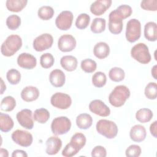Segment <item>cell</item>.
I'll list each match as a JSON object with an SVG mask.
<instances>
[{
  "mask_svg": "<svg viewBox=\"0 0 157 157\" xmlns=\"http://www.w3.org/2000/svg\"><path fill=\"white\" fill-rule=\"evenodd\" d=\"M130 91L125 85H118L114 88L109 96L110 104L115 107L123 105L130 96Z\"/></svg>",
  "mask_w": 157,
  "mask_h": 157,
  "instance_id": "1",
  "label": "cell"
},
{
  "mask_svg": "<svg viewBox=\"0 0 157 157\" xmlns=\"http://www.w3.org/2000/svg\"><path fill=\"white\" fill-rule=\"evenodd\" d=\"M22 46V39L17 34L9 36L1 47V52L5 56H12L18 52Z\"/></svg>",
  "mask_w": 157,
  "mask_h": 157,
  "instance_id": "2",
  "label": "cell"
},
{
  "mask_svg": "<svg viewBox=\"0 0 157 157\" xmlns=\"http://www.w3.org/2000/svg\"><path fill=\"white\" fill-rule=\"evenodd\" d=\"M97 132L107 139L115 138L118 131L116 123L112 121L101 119L99 120L96 125Z\"/></svg>",
  "mask_w": 157,
  "mask_h": 157,
  "instance_id": "3",
  "label": "cell"
},
{
  "mask_svg": "<svg viewBox=\"0 0 157 157\" xmlns=\"http://www.w3.org/2000/svg\"><path fill=\"white\" fill-rule=\"evenodd\" d=\"M131 55L135 60L144 64L150 63L151 58L148 47L146 44L141 42L132 47L131 50Z\"/></svg>",
  "mask_w": 157,
  "mask_h": 157,
  "instance_id": "4",
  "label": "cell"
},
{
  "mask_svg": "<svg viewBox=\"0 0 157 157\" xmlns=\"http://www.w3.org/2000/svg\"><path fill=\"white\" fill-rule=\"evenodd\" d=\"M71 128V121L67 117L61 116L55 118L51 124V130L56 136L63 135L69 131Z\"/></svg>",
  "mask_w": 157,
  "mask_h": 157,
  "instance_id": "5",
  "label": "cell"
},
{
  "mask_svg": "<svg viewBox=\"0 0 157 157\" xmlns=\"http://www.w3.org/2000/svg\"><path fill=\"white\" fill-rule=\"evenodd\" d=\"M141 36V24L140 22L136 18L129 20L126 27L125 36L126 40L131 43L137 41Z\"/></svg>",
  "mask_w": 157,
  "mask_h": 157,
  "instance_id": "6",
  "label": "cell"
},
{
  "mask_svg": "<svg viewBox=\"0 0 157 157\" xmlns=\"http://www.w3.org/2000/svg\"><path fill=\"white\" fill-rule=\"evenodd\" d=\"M51 104L59 109H67L72 104L71 96L66 93L57 92L54 93L50 99Z\"/></svg>",
  "mask_w": 157,
  "mask_h": 157,
  "instance_id": "7",
  "label": "cell"
},
{
  "mask_svg": "<svg viewBox=\"0 0 157 157\" xmlns=\"http://www.w3.org/2000/svg\"><path fill=\"white\" fill-rule=\"evenodd\" d=\"M53 43V36L50 34L44 33L34 39L33 46L36 51L42 52L51 48Z\"/></svg>",
  "mask_w": 157,
  "mask_h": 157,
  "instance_id": "8",
  "label": "cell"
},
{
  "mask_svg": "<svg viewBox=\"0 0 157 157\" xmlns=\"http://www.w3.org/2000/svg\"><path fill=\"white\" fill-rule=\"evenodd\" d=\"M11 137L15 144L24 147L30 146L33 141L32 134L27 131L21 129H17L13 131Z\"/></svg>",
  "mask_w": 157,
  "mask_h": 157,
  "instance_id": "9",
  "label": "cell"
},
{
  "mask_svg": "<svg viewBox=\"0 0 157 157\" xmlns=\"http://www.w3.org/2000/svg\"><path fill=\"white\" fill-rule=\"evenodd\" d=\"M74 15L69 10H63L56 17L55 19L56 26L60 30L67 31L72 26Z\"/></svg>",
  "mask_w": 157,
  "mask_h": 157,
  "instance_id": "10",
  "label": "cell"
},
{
  "mask_svg": "<svg viewBox=\"0 0 157 157\" xmlns=\"http://www.w3.org/2000/svg\"><path fill=\"white\" fill-rule=\"evenodd\" d=\"M33 112L30 109H24L17 113L16 118L18 123L27 129H32L34 127Z\"/></svg>",
  "mask_w": 157,
  "mask_h": 157,
  "instance_id": "11",
  "label": "cell"
},
{
  "mask_svg": "<svg viewBox=\"0 0 157 157\" xmlns=\"http://www.w3.org/2000/svg\"><path fill=\"white\" fill-rule=\"evenodd\" d=\"M76 40L71 34H63L60 36L58 40V47L63 52L72 51L76 47Z\"/></svg>",
  "mask_w": 157,
  "mask_h": 157,
  "instance_id": "12",
  "label": "cell"
},
{
  "mask_svg": "<svg viewBox=\"0 0 157 157\" xmlns=\"http://www.w3.org/2000/svg\"><path fill=\"white\" fill-rule=\"evenodd\" d=\"M89 109L93 113L103 117H107L110 113L109 107L100 99L91 101L89 104Z\"/></svg>",
  "mask_w": 157,
  "mask_h": 157,
  "instance_id": "13",
  "label": "cell"
},
{
  "mask_svg": "<svg viewBox=\"0 0 157 157\" xmlns=\"http://www.w3.org/2000/svg\"><path fill=\"white\" fill-rule=\"evenodd\" d=\"M17 64L23 69H32L36 66L37 59L30 53H21L17 58Z\"/></svg>",
  "mask_w": 157,
  "mask_h": 157,
  "instance_id": "14",
  "label": "cell"
},
{
  "mask_svg": "<svg viewBox=\"0 0 157 157\" xmlns=\"http://www.w3.org/2000/svg\"><path fill=\"white\" fill-rule=\"evenodd\" d=\"M108 27L109 31L113 34H119L123 29V20L117 16L112 11L109 15Z\"/></svg>",
  "mask_w": 157,
  "mask_h": 157,
  "instance_id": "15",
  "label": "cell"
},
{
  "mask_svg": "<svg viewBox=\"0 0 157 157\" xmlns=\"http://www.w3.org/2000/svg\"><path fill=\"white\" fill-rule=\"evenodd\" d=\"M111 0H97L93 2L90 6L91 12L96 16L104 14L111 6Z\"/></svg>",
  "mask_w": 157,
  "mask_h": 157,
  "instance_id": "16",
  "label": "cell"
},
{
  "mask_svg": "<svg viewBox=\"0 0 157 157\" xmlns=\"http://www.w3.org/2000/svg\"><path fill=\"white\" fill-rule=\"evenodd\" d=\"M46 153L49 155L57 154L62 147V141L57 136H51L46 141Z\"/></svg>",
  "mask_w": 157,
  "mask_h": 157,
  "instance_id": "17",
  "label": "cell"
},
{
  "mask_svg": "<svg viewBox=\"0 0 157 157\" xmlns=\"http://www.w3.org/2000/svg\"><path fill=\"white\" fill-rule=\"evenodd\" d=\"M147 131L145 127L141 124L133 126L130 130L129 136L131 139L136 142H140L145 140Z\"/></svg>",
  "mask_w": 157,
  "mask_h": 157,
  "instance_id": "18",
  "label": "cell"
},
{
  "mask_svg": "<svg viewBox=\"0 0 157 157\" xmlns=\"http://www.w3.org/2000/svg\"><path fill=\"white\" fill-rule=\"evenodd\" d=\"M65 74L60 69H54L50 74L49 81L54 87L59 88L63 86L65 83Z\"/></svg>",
  "mask_w": 157,
  "mask_h": 157,
  "instance_id": "19",
  "label": "cell"
},
{
  "mask_svg": "<svg viewBox=\"0 0 157 157\" xmlns=\"http://www.w3.org/2000/svg\"><path fill=\"white\" fill-rule=\"evenodd\" d=\"M38 88L33 86L25 87L21 92V98L25 102H32L36 101L39 96Z\"/></svg>",
  "mask_w": 157,
  "mask_h": 157,
  "instance_id": "20",
  "label": "cell"
},
{
  "mask_svg": "<svg viewBox=\"0 0 157 157\" xmlns=\"http://www.w3.org/2000/svg\"><path fill=\"white\" fill-rule=\"evenodd\" d=\"M110 53L109 45L104 42L97 43L93 48V54L98 59H104L107 58Z\"/></svg>",
  "mask_w": 157,
  "mask_h": 157,
  "instance_id": "21",
  "label": "cell"
},
{
  "mask_svg": "<svg viewBox=\"0 0 157 157\" xmlns=\"http://www.w3.org/2000/svg\"><path fill=\"white\" fill-rule=\"evenodd\" d=\"M60 64L64 69L69 72H72L77 69L78 62L75 56L66 55L61 58Z\"/></svg>",
  "mask_w": 157,
  "mask_h": 157,
  "instance_id": "22",
  "label": "cell"
},
{
  "mask_svg": "<svg viewBox=\"0 0 157 157\" xmlns=\"http://www.w3.org/2000/svg\"><path fill=\"white\" fill-rule=\"evenodd\" d=\"M144 36L150 42H155L157 39V25L155 22L149 21L144 26Z\"/></svg>",
  "mask_w": 157,
  "mask_h": 157,
  "instance_id": "23",
  "label": "cell"
},
{
  "mask_svg": "<svg viewBox=\"0 0 157 157\" xmlns=\"http://www.w3.org/2000/svg\"><path fill=\"white\" fill-rule=\"evenodd\" d=\"M93 123V118L90 114L81 113L76 118V124L82 129H89Z\"/></svg>",
  "mask_w": 157,
  "mask_h": 157,
  "instance_id": "24",
  "label": "cell"
},
{
  "mask_svg": "<svg viewBox=\"0 0 157 157\" xmlns=\"http://www.w3.org/2000/svg\"><path fill=\"white\" fill-rule=\"evenodd\" d=\"M13 121L8 114L0 113V129L2 132L10 131L13 128Z\"/></svg>",
  "mask_w": 157,
  "mask_h": 157,
  "instance_id": "25",
  "label": "cell"
},
{
  "mask_svg": "<svg viewBox=\"0 0 157 157\" xmlns=\"http://www.w3.org/2000/svg\"><path fill=\"white\" fill-rule=\"evenodd\" d=\"M27 3V0H7L6 2V6L9 11L19 12L26 7Z\"/></svg>",
  "mask_w": 157,
  "mask_h": 157,
  "instance_id": "26",
  "label": "cell"
},
{
  "mask_svg": "<svg viewBox=\"0 0 157 157\" xmlns=\"http://www.w3.org/2000/svg\"><path fill=\"white\" fill-rule=\"evenodd\" d=\"M152 111L147 108H142L138 110L136 113L137 120L140 123H145L149 122L153 118Z\"/></svg>",
  "mask_w": 157,
  "mask_h": 157,
  "instance_id": "27",
  "label": "cell"
},
{
  "mask_svg": "<svg viewBox=\"0 0 157 157\" xmlns=\"http://www.w3.org/2000/svg\"><path fill=\"white\" fill-rule=\"evenodd\" d=\"M106 21L103 18H95L93 19L90 29L94 34H99L104 31L105 29Z\"/></svg>",
  "mask_w": 157,
  "mask_h": 157,
  "instance_id": "28",
  "label": "cell"
},
{
  "mask_svg": "<svg viewBox=\"0 0 157 157\" xmlns=\"http://www.w3.org/2000/svg\"><path fill=\"white\" fill-rule=\"evenodd\" d=\"M50 118V113L46 109L40 108L35 110L33 115V118L37 122L44 124Z\"/></svg>",
  "mask_w": 157,
  "mask_h": 157,
  "instance_id": "29",
  "label": "cell"
},
{
  "mask_svg": "<svg viewBox=\"0 0 157 157\" xmlns=\"http://www.w3.org/2000/svg\"><path fill=\"white\" fill-rule=\"evenodd\" d=\"M112 12L117 16H118L122 20H124L131 15L132 10L131 7L129 5L123 4L118 6L116 9L113 10Z\"/></svg>",
  "mask_w": 157,
  "mask_h": 157,
  "instance_id": "30",
  "label": "cell"
},
{
  "mask_svg": "<svg viewBox=\"0 0 157 157\" xmlns=\"http://www.w3.org/2000/svg\"><path fill=\"white\" fill-rule=\"evenodd\" d=\"M16 106V101L14 98L11 96H7L4 97L1 102L0 107L1 110L5 112L12 111Z\"/></svg>",
  "mask_w": 157,
  "mask_h": 157,
  "instance_id": "31",
  "label": "cell"
},
{
  "mask_svg": "<svg viewBox=\"0 0 157 157\" xmlns=\"http://www.w3.org/2000/svg\"><path fill=\"white\" fill-rule=\"evenodd\" d=\"M109 77L113 82H119L124 78L125 73L123 69L118 67H114L109 71Z\"/></svg>",
  "mask_w": 157,
  "mask_h": 157,
  "instance_id": "32",
  "label": "cell"
},
{
  "mask_svg": "<svg viewBox=\"0 0 157 157\" xmlns=\"http://www.w3.org/2000/svg\"><path fill=\"white\" fill-rule=\"evenodd\" d=\"M86 141V137L83 133L77 132L72 136L70 143L80 150L85 145Z\"/></svg>",
  "mask_w": 157,
  "mask_h": 157,
  "instance_id": "33",
  "label": "cell"
},
{
  "mask_svg": "<svg viewBox=\"0 0 157 157\" xmlns=\"http://www.w3.org/2000/svg\"><path fill=\"white\" fill-rule=\"evenodd\" d=\"M53 9L49 6H41L37 12L38 17L43 20H48L51 19L54 15Z\"/></svg>",
  "mask_w": 157,
  "mask_h": 157,
  "instance_id": "34",
  "label": "cell"
},
{
  "mask_svg": "<svg viewBox=\"0 0 157 157\" xmlns=\"http://www.w3.org/2000/svg\"><path fill=\"white\" fill-rule=\"evenodd\" d=\"M106 82V75L102 72H96L92 77V83L95 87L102 88L105 85Z\"/></svg>",
  "mask_w": 157,
  "mask_h": 157,
  "instance_id": "35",
  "label": "cell"
},
{
  "mask_svg": "<svg viewBox=\"0 0 157 157\" xmlns=\"http://www.w3.org/2000/svg\"><path fill=\"white\" fill-rule=\"evenodd\" d=\"M90 21V15L85 13H82L77 17L75 20V26L79 29H84L88 26Z\"/></svg>",
  "mask_w": 157,
  "mask_h": 157,
  "instance_id": "36",
  "label": "cell"
},
{
  "mask_svg": "<svg viewBox=\"0 0 157 157\" xmlns=\"http://www.w3.org/2000/svg\"><path fill=\"white\" fill-rule=\"evenodd\" d=\"M80 66L84 72L86 73H92L96 71L97 64L95 61L90 58H87L81 61Z\"/></svg>",
  "mask_w": 157,
  "mask_h": 157,
  "instance_id": "37",
  "label": "cell"
},
{
  "mask_svg": "<svg viewBox=\"0 0 157 157\" xmlns=\"http://www.w3.org/2000/svg\"><path fill=\"white\" fill-rule=\"evenodd\" d=\"M6 23L9 29L16 30L21 25V18L17 15H10L7 18Z\"/></svg>",
  "mask_w": 157,
  "mask_h": 157,
  "instance_id": "38",
  "label": "cell"
},
{
  "mask_svg": "<svg viewBox=\"0 0 157 157\" xmlns=\"http://www.w3.org/2000/svg\"><path fill=\"white\" fill-rule=\"evenodd\" d=\"M145 95L150 100L155 99L157 97V85L156 82H149L145 88Z\"/></svg>",
  "mask_w": 157,
  "mask_h": 157,
  "instance_id": "39",
  "label": "cell"
},
{
  "mask_svg": "<svg viewBox=\"0 0 157 157\" xmlns=\"http://www.w3.org/2000/svg\"><path fill=\"white\" fill-rule=\"evenodd\" d=\"M6 78L10 84L17 85L21 80V74L18 70L15 69H11L7 71L6 74Z\"/></svg>",
  "mask_w": 157,
  "mask_h": 157,
  "instance_id": "40",
  "label": "cell"
},
{
  "mask_svg": "<svg viewBox=\"0 0 157 157\" xmlns=\"http://www.w3.org/2000/svg\"><path fill=\"white\" fill-rule=\"evenodd\" d=\"M55 63L53 56L50 53H45L40 58V64L44 69H48L53 66Z\"/></svg>",
  "mask_w": 157,
  "mask_h": 157,
  "instance_id": "41",
  "label": "cell"
},
{
  "mask_svg": "<svg viewBox=\"0 0 157 157\" xmlns=\"http://www.w3.org/2000/svg\"><path fill=\"white\" fill-rule=\"evenodd\" d=\"M142 152L141 148L137 145H131L129 146L126 151L125 155L128 157H138L140 155Z\"/></svg>",
  "mask_w": 157,
  "mask_h": 157,
  "instance_id": "42",
  "label": "cell"
},
{
  "mask_svg": "<svg viewBox=\"0 0 157 157\" xmlns=\"http://www.w3.org/2000/svg\"><path fill=\"white\" fill-rule=\"evenodd\" d=\"M80 151L79 149L75 147L71 143L67 144L62 151V155L65 157H71L75 156Z\"/></svg>",
  "mask_w": 157,
  "mask_h": 157,
  "instance_id": "43",
  "label": "cell"
},
{
  "mask_svg": "<svg viewBox=\"0 0 157 157\" xmlns=\"http://www.w3.org/2000/svg\"><path fill=\"white\" fill-rule=\"evenodd\" d=\"M140 7L142 9L148 11H156L157 0H144L140 2Z\"/></svg>",
  "mask_w": 157,
  "mask_h": 157,
  "instance_id": "44",
  "label": "cell"
},
{
  "mask_svg": "<svg viewBox=\"0 0 157 157\" xmlns=\"http://www.w3.org/2000/svg\"><path fill=\"white\" fill-rule=\"evenodd\" d=\"M91 156L93 157H105L107 156V151L104 147L101 145H97L93 148Z\"/></svg>",
  "mask_w": 157,
  "mask_h": 157,
  "instance_id": "45",
  "label": "cell"
},
{
  "mask_svg": "<svg viewBox=\"0 0 157 157\" xmlns=\"http://www.w3.org/2000/svg\"><path fill=\"white\" fill-rule=\"evenodd\" d=\"M12 157H27L28 154L22 150H15L12 153Z\"/></svg>",
  "mask_w": 157,
  "mask_h": 157,
  "instance_id": "46",
  "label": "cell"
},
{
  "mask_svg": "<svg viewBox=\"0 0 157 157\" xmlns=\"http://www.w3.org/2000/svg\"><path fill=\"white\" fill-rule=\"evenodd\" d=\"M156 126H157V121H155L154 122H153L150 126V131L151 134L155 138H156L157 136V131H156Z\"/></svg>",
  "mask_w": 157,
  "mask_h": 157,
  "instance_id": "47",
  "label": "cell"
},
{
  "mask_svg": "<svg viewBox=\"0 0 157 157\" xmlns=\"http://www.w3.org/2000/svg\"><path fill=\"white\" fill-rule=\"evenodd\" d=\"M0 156H2V157H7V156H9L8 151L5 148H1L0 149Z\"/></svg>",
  "mask_w": 157,
  "mask_h": 157,
  "instance_id": "48",
  "label": "cell"
},
{
  "mask_svg": "<svg viewBox=\"0 0 157 157\" xmlns=\"http://www.w3.org/2000/svg\"><path fill=\"white\" fill-rule=\"evenodd\" d=\"M1 94H2L4 91L6 90V86L5 85V83H4L3 80L2 79V78H1Z\"/></svg>",
  "mask_w": 157,
  "mask_h": 157,
  "instance_id": "49",
  "label": "cell"
},
{
  "mask_svg": "<svg viewBox=\"0 0 157 157\" xmlns=\"http://www.w3.org/2000/svg\"><path fill=\"white\" fill-rule=\"evenodd\" d=\"M151 75L155 79H157L156 77V65H155L151 69Z\"/></svg>",
  "mask_w": 157,
  "mask_h": 157,
  "instance_id": "50",
  "label": "cell"
}]
</instances>
